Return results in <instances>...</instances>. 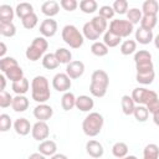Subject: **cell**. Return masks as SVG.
Wrapping results in <instances>:
<instances>
[{
  "label": "cell",
  "instance_id": "48",
  "mask_svg": "<svg viewBox=\"0 0 159 159\" xmlns=\"http://www.w3.org/2000/svg\"><path fill=\"white\" fill-rule=\"evenodd\" d=\"M98 15L101 16V17H103V19H106V20H109V19H112L113 16H114V10H113V7L112 6H109V5H103V6H101L99 7V10H98Z\"/></svg>",
  "mask_w": 159,
  "mask_h": 159
},
{
  "label": "cell",
  "instance_id": "22",
  "mask_svg": "<svg viewBox=\"0 0 159 159\" xmlns=\"http://www.w3.org/2000/svg\"><path fill=\"white\" fill-rule=\"evenodd\" d=\"M15 14L19 19H25L26 16L34 14V6L30 2H20L15 7Z\"/></svg>",
  "mask_w": 159,
  "mask_h": 159
},
{
  "label": "cell",
  "instance_id": "20",
  "mask_svg": "<svg viewBox=\"0 0 159 159\" xmlns=\"http://www.w3.org/2000/svg\"><path fill=\"white\" fill-rule=\"evenodd\" d=\"M30 106V102H29V98L25 97V96H20V94H16V97H14V101H12V109L15 112H25Z\"/></svg>",
  "mask_w": 159,
  "mask_h": 159
},
{
  "label": "cell",
  "instance_id": "29",
  "mask_svg": "<svg viewBox=\"0 0 159 159\" xmlns=\"http://www.w3.org/2000/svg\"><path fill=\"white\" fill-rule=\"evenodd\" d=\"M61 106L63 111H71L73 107H76V97L72 92H66L63 93L61 98Z\"/></svg>",
  "mask_w": 159,
  "mask_h": 159
},
{
  "label": "cell",
  "instance_id": "46",
  "mask_svg": "<svg viewBox=\"0 0 159 159\" xmlns=\"http://www.w3.org/2000/svg\"><path fill=\"white\" fill-rule=\"evenodd\" d=\"M14 97H11V94L6 91H0V107L1 108H7L12 104Z\"/></svg>",
  "mask_w": 159,
  "mask_h": 159
},
{
  "label": "cell",
  "instance_id": "41",
  "mask_svg": "<svg viewBox=\"0 0 159 159\" xmlns=\"http://www.w3.org/2000/svg\"><path fill=\"white\" fill-rule=\"evenodd\" d=\"M142 17H143V12H142V10H139L137 7H132L127 12V20L133 25L139 24L142 21Z\"/></svg>",
  "mask_w": 159,
  "mask_h": 159
},
{
  "label": "cell",
  "instance_id": "11",
  "mask_svg": "<svg viewBox=\"0 0 159 159\" xmlns=\"http://www.w3.org/2000/svg\"><path fill=\"white\" fill-rule=\"evenodd\" d=\"M53 114V109L51 106L46 104V103H40L34 108V117L37 120L41 122H46L48 120Z\"/></svg>",
  "mask_w": 159,
  "mask_h": 159
},
{
  "label": "cell",
  "instance_id": "13",
  "mask_svg": "<svg viewBox=\"0 0 159 159\" xmlns=\"http://www.w3.org/2000/svg\"><path fill=\"white\" fill-rule=\"evenodd\" d=\"M66 73L71 80L80 78L84 73V63L82 61H72L66 66Z\"/></svg>",
  "mask_w": 159,
  "mask_h": 159
},
{
  "label": "cell",
  "instance_id": "34",
  "mask_svg": "<svg viewBox=\"0 0 159 159\" xmlns=\"http://www.w3.org/2000/svg\"><path fill=\"white\" fill-rule=\"evenodd\" d=\"M112 154L116 158H118V159L127 157V154H128V145L124 142H117V143H114L113 147H112Z\"/></svg>",
  "mask_w": 159,
  "mask_h": 159
},
{
  "label": "cell",
  "instance_id": "30",
  "mask_svg": "<svg viewBox=\"0 0 159 159\" xmlns=\"http://www.w3.org/2000/svg\"><path fill=\"white\" fill-rule=\"evenodd\" d=\"M143 159H159V147L154 143L147 144L143 150Z\"/></svg>",
  "mask_w": 159,
  "mask_h": 159
},
{
  "label": "cell",
  "instance_id": "14",
  "mask_svg": "<svg viewBox=\"0 0 159 159\" xmlns=\"http://www.w3.org/2000/svg\"><path fill=\"white\" fill-rule=\"evenodd\" d=\"M86 152L89 157L97 159V158H101L103 155L104 149H103V145L99 142H97L94 139H91L86 143Z\"/></svg>",
  "mask_w": 159,
  "mask_h": 159
},
{
  "label": "cell",
  "instance_id": "56",
  "mask_svg": "<svg viewBox=\"0 0 159 159\" xmlns=\"http://www.w3.org/2000/svg\"><path fill=\"white\" fill-rule=\"evenodd\" d=\"M153 41H154V46H155V47L159 50V34H158V35L154 37V40H153Z\"/></svg>",
  "mask_w": 159,
  "mask_h": 159
},
{
  "label": "cell",
  "instance_id": "1",
  "mask_svg": "<svg viewBox=\"0 0 159 159\" xmlns=\"http://www.w3.org/2000/svg\"><path fill=\"white\" fill-rule=\"evenodd\" d=\"M31 97L35 102L40 103H46L50 97H51V91H50V83L48 80L45 76H36L31 81Z\"/></svg>",
  "mask_w": 159,
  "mask_h": 159
},
{
  "label": "cell",
  "instance_id": "40",
  "mask_svg": "<svg viewBox=\"0 0 159 159\" xmlns=\"http://www.w3.org/2000/svg\"><path fill=\"white\" fill-rule=\"evenodd\" d=\"M133 116L134 118L138 120V122H145L149 117V111L145 106H142V104H137L135 108H134V112H133Z\"/></svg>",
  "mask_w": 159,
  "mask_h": 159
},
{
  "label": "cell",
  "instance_id": "35",
  "mask_svg": "<svg viewBox=\"0 0 159 159\" xmlns=\"http://www.w3.org/2000/svg\"><path fill=\"white\" fill-rule=\"evenodd\" d=\"M154 78H155L154 70L153 71H147V72H140V73L135 75V81L138 83H142V84H150V83H153Z\"/></svg>",
  "mask_w": 159,
  "mask_h": 159
},
{
  "label": "cell",
  "instance_id": "42",
  "mask_svg": "<svg viewBox=\"0 0 159 159\" xmlns=\"http://www.w3.org/2000/svg\"><path fill=\"white\" fill-rule=\"evenodd\" d=\"M15 66H19V63L14 57L5 56V57L0 58V70H1L2 73H5L7 70H10V68H12Z\"/></svg>",
  "mask_w": 159,
  "mask_h": 159
},
{
  "label": "cell",
  "instance_id": "19",
  "mask_svg": "<svg viewBox=\"0 0 159 159\" xmlns=\"http://www.w3.org/2000/svg\"><path fill=\"white\" fill-rule=\"evenodd\" d=\"M135 40H137V42H139L142 45H148L154 40L153 31L145 30L143 27H138L135 30Z\"/></svg>",
  "mask_w": 159,
  "mask_h": 159
},
{
  "label": "cell",
  "instance_id": "43",
  "mask_svg": "<svg viewBox=\"0 0 159 159\" xmlns=\"http://www.w3.org/2000/svg\"><path fill=\"white\" fill-rule=\"evenodd\" d=\"M0 34L4 37H12L16 35V27L12 22H9V24L0 22Z\"/></svg>",
  "mask_w": 159,
  "mask_h": 159
},
{
  "label": "cell",
  "instance_id": "49",
  "mask_svg": "<svg viewBox=\"0 0 159 159\" xmlns=\"http://www.w3.org/2000/svg\"><path fill=\"white\" fill-rule=\"evenodd\" d=\"M60 6L66 11H75L78 6V2L76 0H61Z\"/></svg>",
  "mask_w": 159,
  "mask_h": 159
},
{
  "label": "cell",
  "instance_id": "25",
  "mask_svg": "<svg viewBox=\"0 0 159 159\" xmlns=\"http://www.w3.org/2000/svg\"><path fill=\"white\" fill-rule=\"evenodd\" d=\"M122 42V39L119 36H117L116 34H113L112 31L107 30L103 35V43L109 48V47H117L119 43Z\"/></svg>",
  "mask_w": 159,
  "mask_h": 159
},
{
  "label": "cell",
  "instance_id": "12",
  "mask_svg": "<svg viewBox=\"0 0 159 159\" xmlns=\"http://www.w3.org/2000/svg\"><path fill=\"white\" fill-rule=\"evenodd\" d=\"M57 29H58V26H57L56 20L50 19V17L45 19V20L40 24V32H41V35H42L45 39H46V37H52V36H55L56 32H57Z\"/></svg>",
  "mask_w": 159,
  "mask_h": 159
},
{
  "label": "cell",
  "instance_id": "23",
  "mask_svg": "<svg viewBox=\"0 0 159 159\" xmlns=\"http://www.w3.org/2000/svg\"><path fill=\"white\" fill-rule=\"evenodd\" d=\"M14 15H15V10L10 5H6V4L0 5V22L2 24L12 22Z\"/></svg>",
  "mask_w": 159,
  "mask_h": 159
},
{
  "label": "cell",
  "instance_id": "47",
  "mask_svg": "<svg viewBox=\"0 0 159 159\" xmlns=\"http://www.w3.org/2000/svg\"><path fill=\"white\" fill-rule=\"evenodd\" d=\"M12 125V122H11V118L9 114L6 113H2L0 114V130L1 132H7Z\"/></svg>",
  "mask_w": 159,
  "mask_h": 159
},
{
  "label": "cell",
  "instance_id": "15",
  "mask_svg": "<svg viewBox=\"0 0 159 159\" xmlns=\"http://www.w3.org/2000/svg\"><path fill=\"white\" fill-rule=\"evenodd\" d=\"M93 107H94V101L92 99V97L82 94L76 98V108L80 109L81 112H89L91 109H93Z\"/></svg>",
  "mask_w": 159,
  "mask_h": 159
},
{
  "label": "cell",
  "instance_id": "27",
  "mask_svg": "<svg viewBox=\"0 0 159 159\" xmlns=\"http://www.w3.org/2000/svg\"><path fill=\"white\" fill-rule=\"evenodd\" d=\"M4 75H5V77H6L7 80H10L12 83H14V82H17V81H21V80L24 78V71H22V68H21L20 66H15V67L7 70Z\"/></svg>",
  "mask_w": 159,
  "mask_h": 159
},
{
  "label": "cell",
  "instance_id": "5",
  "mask_svg": "<svg viewBox=\"0 0 159 159\" xmlns=\"http://www.w3.org/2000/svg\"><path fill=\"white\" fill-rule=\"evenodd\" d=\"M47 47H48L47 40L43 36H39V37H35L32 40L31 45L26 48L25 55H26L27 60H30L32 62H36L45 55Z\"/></svg>",
  "mask_w": 159,
  "mask_h": 159
},
{
  "label": "cell",
  "instance_id": "44",
  "mask_svg": "<svg viewBox=\"0 0 159 159\" xmlns=\"http://www.w3.org/2000/svg\"><path fill=\"white\" fill-rule=\"evenodd\" d=\"M113 10L116 14H119V15H124L128 12V1L127 0H116L112 5Z\"/></svg>",
  "mask_w": 159,
  "mask_h": 159
},
{
  "label": "cell",
  "instance_id": "37",
  "mask_svg": "<svg viewBox=\"0 0 159 159\" xmlns=\"http://www.w3.org/2000/svg\"><path fill=\"white\" fill-rule=\"evenodd\" d=\"M80 9L84 14H93L98 9V4L96 0H82L80 1Z\"/></svg>",
  "mask_w": 159,
  "mask_h": 159
},
{
  "label": "cell",
  "instance_id": "51",
  "mask_svg": "<svg viewBox=\"0 0 159 159\" xmlns=\"http://www.w3.org/2000/svg\"><path fill=\"white\" fill-rule=\"evenodd\" d=\"M27 159H46V157L42 155L41 153H32Z\"/></svg>",
  "mask_w": 159,
  "mask_h": 159
},
{
  "label": "cell",
  "instance_id": "45",
  "mask_svg": "<svg viewBox=\"0 0 159 159\" xmlns=\"http://www.w3.org/2000/svg\"><path fill=\"white\" fill-rule=\"evenodd\" d=\"M21 22H22V26H24L25 29L31 30V29H34V27L37 25V22H39V17H37V15L34 12V14L26 16L25 19H22Z\"/></svg>",
  "mask_w": 159,
  "mask_h": 159
},
{
  "label": "cell",
  "instance_id": "54",
  "mask_svg": "<svg viewBox=\"0 0 159 159\" xmlns=\"http://www.w3.org/2000/svg\"><path fill=\"white\" fill-rule=\"evenodd\" d=\"M0 81H1V91H5V86H6V77H5V75L0 76Z\"/></svg>",
  "mask_w": 159,
  "mask_h": 159
},
{
  "label": "cell",
  "instance_id": "6",
  "mask_svg": "<svg viewBox=\"0 0 159 159\" xmlns=\"http://www.w3.org/2000/svg\"><path fill=\"white\" fill-rule=\"evenodd\" d=\"M132 98L135 102V104H142V106H148L152 102L159 99L157 92L152 89H147L144 87H137L132 91Z\"/></svg>",
  "mask_w": 159,
  "mask_h": 159
},
{
  "label": "cell",
  "instance_id": "24",
  "mask_svg": "<svg viewBox=\"0 0 159 159\" xmlns=\"http://www.w3.org/2000/svg\"><path fill=\"white\" fill-rule=\"evenodd\" d=\"M159 11V4L157 0H147L142 5V12L143 15H155Z\"/></svg>",
  "mask_w": 159,
  "mask_h": 159
},
{
  "label": "cell",
  "instance_id": "26",
  "mask_svg": "<svg viewBox=\"0 0 159 159\" xmlns=\"http://www.w3.org/2000/svg\"><path fill=\"white\" fill-rule=\"evenodd\" d=\"M82 34H83V37H86L87 40H91V41H93V42H96V40H98L99 36H101V35L96 31V29L92 26L91 21H88V22H86V24L83 25V27H82Z\"/></svg>",
  "mask_w": 159,
  "mask_h": 159
},
{
  "label": "cell",
  "instance_id": "52",
  "mask_svg": "<svg viewBox=\"0 0 159 159\" xmlns=\"http://www.w3.org/2000/svg\"><path fill=\"white\" fill-rule=\"evenodd\" d=\"M51 159H68V158H67V155H65L62 153H56L55 155L51 157Z\"/></svg>",
  "mask_w": 159,
  "mask_h": 159
},
{
  "label": "cell",
  "instance_id": "32",
  "mask_svg": "<svg viewBox=\"0 0 159 159\" xmlns=\"http://www.w3.org/2000/svg\"><path fill=\"white\" fill-rule=\"evenodd\" d=\"M55 55H56V57H57L60 63L68 65L70 62H72V53H71L70 50H67L65 47H58L55 51Z\"/></svg>",
  "mask_w": 159,
  "mask_h": 159
},
{
  "label": "cell",
  "instance_id": "8",
  "mask_svg": "<svg viewBox=\"0 0 159 159\" xmlns=\"http://www.w3.org/2000/svg\"><path fill=\"white\" fill-rule=\"evenodd\" d=\"M134 30V25L130 24L128 20H122V19H116L112 20L109 24V31L119 36L120 39L128 37Z\"/></svg>",
  "mask_w": 159,
  "mask_h": 159
},
{
  "label": "cell",
  "instance_id": "17",
  "mask_svg": "<svg viewBox=\"0 0 159 159\" xmlns=\"http://www.w3.org/2000/svg\"><path fill=\"white\" fill-rule=\"evenodd\" d=\"M37 149H39V153H41L42 155H45V157H52L57 152V144L53 140L46 139V140H43V142H41L39 144V148Z\"/></svg>",
  "mask_w": 159,
  "mask_h": 159
},
{
  "label": "cell",
  "instance_id": "2",
  "mask_svg": "<svg viewBox=\"0 0 159 159\" xmlns=\"http://www.w3.org/2000/svg\"><path fill=\"white\" fill-rule=\"evenodd\" d=\"M109 86V76L103 70H96L91 76L89 92L93 97L102 98L107 93V88Z\"/></svg>",
  "mask_w": 159,
  "mask_h": 159
},
{
  "label": "cell",
  "instance_id": "33",
  "mask_svg": "<svg viewBox=\"0 0 159 159\" xmlns=\"http://www.w3.org/2000/svg\"><path fill=\"white\" fill-rule=\"evenodd\" d=\"M42 66L46 70H55L60 66V62L55 53H46L42 57Z\"/></svg>",
  "mask_w": 159,
  "mask_h": 159
},
{
  "label": "cell",
  "instance_id": "10",
  "mask_svg": "<svg viewBox=\"0 0 159 159\" xmlns=\"http://www.w3.org/2000/svg\"><path fill=\"white\" fill-rule=\"evenodd\" d=\"M31 134H32V138L35 140H39V142H43L48 138L50 135V127L46 122H41V120H37L34 125H32V130H31Z\"/></svg>",
  "mask_w": 159,
  "mask_h": 159
},
{
  "label": "cell",
  "instance_id": "18",
  "mask_svg": "<svg viewBox=\"0 0 159 159\" xmlns=\"http://www.w3.org/2000/svg\"><path fill=\"white\" fill-rule=\"evenodd\" d=\"M14 129L19 135H27L32 130V125L26 118H17L14 122Z\"/></svg>",
  "mask_w": 159,
  "mask_h": 159
},
{
  "label": "cell",
  "instance_id": "38",
  "mask_svg": "<svg viewBox=\"0 0 159 159\" xmlns=\"http://www.w3.org/2000/svg\"><path fill=\"white\" fill-rule=\"evenodd\" d=\"M157 22H158V17L155 15H143L140 21V27L153 31V29L157 26Z\"/></svg>",
  "mask_w": 159,
  "mask_h": 159
},
{
  "label": "cell",
  "instance_id": "16",
  "mask_svg": "<svg viewBox=\"0 0 159 159\" xmlns=\"http://www.w3.org/2000/svg\"><path fill=\"white\" fill-rule=\"evenodd\" d=\"M60 11V4L55 0H48V1H45L42 5H41V12L43 15H46L47 17L52 19L55 15H57Z\"/></svg>",
  "mask_w": 159,
  "mask_h": 159
},
{
  "label": "cell",
  "instance_id": "39",
  "mask_svg": "<svg viewBox=\"0 0 159 159\" xmlns=\"http://www.w3.org/2000/svg\"><path fill=\"white\" fill-rule=\"evenodd\" d=\"M108 47L103 43V42H99V41H96L92 43L91 46V52L97 56V57H103V56H107L108 55Z\"/></svg>",
  "mask_w": 159,
  "mask_h": 159
},
{
  "label": "cell",
  "instance_id": "57",
  "mask_svg": "<svg viewBox=\"0 0 159 159\" xmlns=\"http://www.w3.org/2000/svg\"><path fill=\"white\" fill-rule=\"evenodd\" d=\"M120 159H138L135 155H127V157H124V158H120Z\"/></svg>",
  "mask_w": 159,
  "mask_h": 159
},
{
  "label": "cell",
  "instance_id": "3",
  "mask_svg": "<svg viewBox=\"0 0 159 159\" xmlns=\"http://www.w3.org/2000/svg\"><path fill=\"white\" fill-rule=\"evenodd\" d=\"M104 124L103 116L98 112H89V114L86 116V118L82 122V129L83 133L88 137H96L101 133Z\"/></svg>",
  "mask_w": 159,
  "mask_h": 159
},
{
  "label": "cell",
  "instance_id": "31",
  "mask_svg": "<svg viewBox=\"0 0 159 159\" xmlns=\"http://www.w3.org/2000/svg\"><path fill=\"white\" fill-rule=\"evenodd\" d=\"M91 24H92V26L96 29V31H97L99 35H102V34L104 35V32L107 31L108 22H107V20H106V19L101 17L99 15L94 16V17L91 20Z\"/></svg>",
  "mask_w": 159,
  "mask_h": 159
},
{
  "label": "cell",
  "instance_id": "53",
  "mask_svg": "<svg viewBox=\"0 0 159 159\" xmlns=\"http://www.w3.org/2000/svg\"><path fill=\"white\" fill-rule=\"evenodd\" d=\"M0 46H1V50H0V57L2 58V57H5V53H6V45H5L4 42H1Z\"/></svg>",
  "mask_w": 159,
  "mask_h": 159
},
{
  "label": "cell",
  "instance_id": "50",
  "mask_svg": "<svg viewBox=\"0 0 159 159\" xmlns=\"http://www.w3.org/2000/svg\"><path fill=\"white\" fill-rule=\"evenodd\" d=\"M145 107L148 108L149 113H152V114H154V113L159 112V99H157V101L152 102L150 104H148V106H145Z\"/></svg>",
  "mask_w": 159,
  "mask_h": 159
},
{
  "label": "cell",
  "instance_id": "21",
  "mask_svg": "<svg viewBox=\"0 0 159 159\" xmlns=\"http://www.w3.org/2000/svg\"><path fill=\"white\" fill-rule=\"evenodd\" d=\"M120 107H122V111H123V113L125 116L133 114L134 108H135V102L133 101L132 96H129V94L122 96V98H120Z\"/></svg>",
  "mask_w": 159,
  "mask_h": 159
},
{
  "label": "cell",
  "instance_id": "28",
  "mask_svg": "<svg viewBox=\"0 0 159 159\" xmlns=\"http://www.w3.org/2000/svg\"><path fill=\"white\" fill-rule=\"evenodd\" d=\"M30 88V82L27 78H22L21 81H17V82H14L11 84V89L16 93V94H20V96H24Z\"/></svg>",
  "mask_w": 159,
  "mask_h": 159
},
{
  "label": "cell",
  "instance_id": "36",
  "mask_svg": "<svg viewBox=\"0 0 159 159\" xmlns=\"http://www.w3.org/2000/svg\"><path fill=\"white\" fill-rule=\"evenodd\" d=\"M120 53L124 56H129L135 52L137 50V41L134 40H125L120 43Z\"/></svg>",
  "mask_w": 159,
  "mask_h": 159
},
{
  "label": "cell",
  "instance_id": "4",
  "mask_svg": "<svg viewBox=\"0 0 159 159\" xmlns=\"http://www.w3.org/2000/svg\"><path fill=\"white\" fill-rule=\"evenodd\" d=\"M61 35H62V40L72 48H80L84 42L83 34L80 32V30L75 25L63 26Z\"/></svg>",
  "mask_w": 159,
  "mask_h": 159
},
{
  "label": "cell",
  "instance_id": "9",
  "mask_svg": "<svg viewBox=\"0 0 159 159\" xmlns=\"http://www.w3.org/2000/svg\"><path fill=\"white\" fill-rule=\"evenodd\" d=\"M72 86V82H71V78L67 76V73H56L52 78V87L53 89H56L57 92H68V89L71 88Z\"/></svg>",
  "mask_w": 159,
  "mask_h": 159
},
{
  "label": "cell",
  "instance_id": "55",
  "mask_svg": "<svg viewBox=\"0 0 159 159\" xmlns=\"http://www.w3.org/2000/svg\"><path fill=\"white\" fill-rule=\"evenodd\" d=\"M153 122L159 127V112H157V113L153 114Z\"/></svg>",
  "mask_w": 159,
  "mask_h": 159
},
{
  "label": "cell",
  "instance_id": "7",
  "mask_svg": "<svg viewBox=\"0 0 159 159\" xmlns=\"http://www.w3.org/2000/svg\"><path fill=\"white\" fill-rule=\"evenodd\" d=\"M134 62H135V70L137 73L153 71L154 65L152 62V53L147 50H139L134 53Z\"/></svg>",
  "mask_w": 159,
  "mask_h": 159
}]
</instances>
